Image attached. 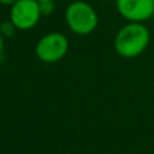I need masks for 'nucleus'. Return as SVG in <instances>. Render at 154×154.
<instances>
[{"instance_id": "obj_5", "label": "nucleus", "mask_w": 154, "mask_h": 154, "mask_svg": "<svg viewBox=\"0 0 154 154\" xmlns=\"http://www.w3.org/2000/svg\"><path fill=\"white\" fill-rule=\"evenodd\" d=\"M116 10L128 22H146L154 15V0H116Z\"/></svg>"}, {"instance_id": "obj_4", "label": "nucleus", "mask_w": 154, "mask_h": 154, "mask_svg": "<svg viewBox=\"0 0 154 154\" xmlns=\"http://www.w3.org/2000/svg\"><path fill=\"white\" fill-rule=\"evenodd\" d=\"M10 8V20L22 32L33 29L42 17L37 0H19Z\"/></svg>"}, {"instance_id": "obj_9", "label": "nucleus", "mask_w": 154, "mask_h": 154, "mask_svg": "<svg viewBox=\"0 0 154 154\" xmlns=\"http://www.w3.org/2000/svg\"><path fill=\"white\" fill-rule=\"evenodd\" d=\"M17 2H19V0H0V4H3V6H8L11 7L12 4H15Z\"/></svg>"}, {"instance_id": "obj_6", "label": "nucleus", "mask_w": 154, "mask_h": 154, "mask_svg": "<svg viewBox=\"0 0 154 154\" xmlns=\"http://www.w3.org/2000/svg\"><path fill=\"white\" fill-rule=\"evenodd\" d=\"M17 27H15V25L12 23L11 20H4V22H2L0 23V33L4 35V37H12L14 35V33L17 32Z\"/></svg>"}, {"instance_id": "obj_8", "label": "nucleus", "mask_w": 154, "mask_h": 154, "mask_svg": "<svg viewBox=\"0 0 154 154\" xmlns=\"http://www.w3.org/2000/svg\"><path fill=\"white\" fill-rule=\"evenodd\" d=\"M4 56V35L0 33V60Z\"/></svg>"}, {"instance_id": "obj_2", "label": "nucleus", "mask_w": 154, "mask_h": 154, "mask_svg": "<svg viewBox=\"0 0 154 154\" xmlns=\"http://www.w3.org/2000/svg\"><path fill=\"white\" fill-rule=\"evenodd\" d=\"M64 19L68 29L78 35L91 34L98 26V14L91 4L83 0H75L68 4Z\"/></svg>"}, {"instance_id": "obj_7", "label": "nucleus", "mask_w": 154, "mask_h": 154, "mask_svg": "<svg viewBox=\"0 0 154 154\" xmlns=\"http://www.w3.org/2000/svg\"><path fill=\"white\" fill-rule=\"evenodd\" d=\"M42 15H51L55 10V0H47V2H38Z\"/></svg>"}, {"instance_id": "obj_3", "label": "nucleus", "mask_w": 154, "mask_h": 154, "mask_svg": "<svg viewBox=\"0 0 154 154\" xmlns=\"http://www.w3.org/2000/svg\"><path fill=\"white\" fill-rule=\"evenodd\" d=\"M70 49L67 35L60 32H51L40 38L35 44V56L42 63H57L66 57Z\"/></svg>"}, {"instance_id": "obj_10", "label": "nucleus", "mask_w": 154, "mask_h": 154, "mask_svg": "<svg viewBox=\"0 0 154 154\" xmlns=\"http://www.w3.org/2000/svg\"><path fill=\"white\" fill-rule=\"evenodd\" d=\"M37 2H47V0H37Z\"/></svg>"}, {"instance_id": "obj_1", "label": "nucleus", "mask_w": 154, "mask_h": 154, "mask_svg": "<svg viewBox=\"0 0 154 154\" xmlns=\"http://www.w3.org/2000/svg\"><path fill=\"white\" fill-rule=\"evenodd\" d=\"M150 38V30L145 23L128 22L116 33L113 47L116 53L122 57L135 59L147 49Z\"/></svg>"}]
</instances>
